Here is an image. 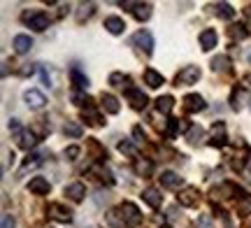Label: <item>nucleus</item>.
Listing matches in <instances>:
<instances>
[{
  "instance_id": "obj_33",
  "label": "nucleus",
  "mask_w": 251,
  "mask_h": 228,
  "mask_svg": "<svg viewBox=\"0 0 251 228\" xmlns=\"http://www.w3.org/2000/svg\"><path fill=\"white\" fill-rule=\"evenodd\" d=\"M184 126H186V124H181L179 119H170V121H168V130H165V135H168V137H177V133H179Z\"/></svg>"
},
{
  "instance_id": "obj_10",
  "label": "nucleus",
  "mask_w": 251,
  "mask_h": 228,
  "mask_svg": "<svg viewBox=\"0 0 251 228\" xmlns=\"http://www.w3.org/2000/svg\"><path fill=\"white\" fill-rule=\"evenodd\" d=\"M228 142V137H226V124L224 121H219L212 126V137H209V145L212 147H224Z\"/></svg>"
},
{
  "instance_id": "obj_9",
  "label": "nucleus",
  "mask_w": 251,
  "mask_h": 228,
  "mask_svg": "<svg viewBox=\"0 0 251 228\" xmlns=\"http://www.w3.org/2000/svg\"><path fill=\"white\" fill-rule=\"evenodd\" d=\"M207 107V102L202 96H198V93H188L186 98H184V110L186 112H202Z\"/></svg>"
},
{
  "instance_id": "obj_38",
  "label": "nucleus",
  "mask_w": 251,
  "mask_h": 228,
  "mask_svg": "<svg viewBox=\"0 0 251 228\" xmlns=\"http://www.w3.org/2000/svg\"><path fill=\"white\" fill-rule=\"evenodd\" d=\"M65 156H68L70 161H75V158L79 156V147H68V149H65Z\"/></svg>"
},
{
  "instance_id": "obj_26",
  "label": "nucleus",
  "mask_w": 251,
  "mask_h": 228,
  "mask_svg": "<svg viewBox=\"0 0 251 228\" xmlns=\"http://www.w3.org/2000/svg\"><path fill=\"white\" fill-rule=\"evenodd\" d=\"M84 119H89L91 126H102V119H100V114L96 112V107L91 105V101L86 102V107H84Z\"/></svg>"
},
{
  "instance_id": "obj_32",
  "label": "nucleus",
  "mask_w": 251,
  "mask_h": 228,
  "mask_svg": "<svg viewBox=\"0 0 251 228\" xmlns=\"http://www.w3.org/2000/svg\"><path fill=\"white\" fill-rule=\"evenodd\" d=\"M216 14H219L221 19H226V21H228V19H233V17H235V9L230 7L228 2H216Z\"/></svg>"
},
{
  "instance_id": "obj_19",
  "label": "nucleus",
  "mask_w": 251,
  "mask_h": 228,
  "mask_svg": "<svg viewBox=\"0 0 251 228\" xmlns=\"http://www.w3.org/2000/svg\"><path fill=\"white\" fill-rule=\"evenodd\" d=\"M105 28H107L112 35H121L126 30V21L121 17H107L105 19Z\"/></svg>"
},
{
  "instance_id": "obj_3",
  "label": "nucleus",
  "mask_w": 251,
  "mask_h": 228,
  "mask_svg": "<svg viewBox=\"0 0 251 228\" xmlns=\"http://www.w3.org/2000/svg\"><path fill=\"white\" fill-rule=\"evenodd\" d=\"M24 21H26L33 30H40V33L49 28V14H47V12H26V14H24Z\"/></svg>"
},
{
  "instance_id": "obj_39",
  "label": "nucleus",
  "mask_w": 251,
  "mask_h": 228,
  "mask_svg": "<svg viewBox=\"0 0 251 228\" xmlns=\"http://www.w3.org/2000/svg\"><path fill=\"white\" fill-rule=\"evenodd\" d=\"M40 75H42V82H45V86H51V75L47 73V68H45V65L40 68Z\"/></svg>"
},
{
  "instance_id": "obj_23",
  "label": "nucleus",
  "mask_w": 251,
  "mask_h": 228,
  "mask_svg": "<svg viewBox=\"0 0 251 228\" xmlns=\"http://www.w3.org/2000/svg\"><path fill=\"white\" fill-rule=\"evenodd\" d=\"M142 198H144V203H147V205H151V207H161V203H163L161 191H156V189H144Z\"/></svg>"
},
{
  "instance_id": "obj_31",
  "label": "nucleus",
  "mask_w": 251,
  "mask_h": 228,
  "mask_svg": "<svg viewBox=\"0 0 251 228\" xmlns=\"http://www.w3.org/2000/svg\"><path fill=\"white\" fill-rule=\"evenodd\" d=\"M242 96H249V91H244L242 86H237L233 91V96H230V107H233V110H240V107H242Z\"/></svg>"
},
{
  "instance_id": "obj_29",
  "label": "nucleus",
  "mask_w": 251,
  "mask_h": 228,
  "mask_svg": "<svg viewBox=\"0 0 251 228\" xmlns=\"http://www.w3.org/2000/svg\"><path fill=\"white\" fill-rule=\"evenodd\" d=\"M172 105H175L172 96H161V98H156V110L161 112V114H168V112L172 110Z\"/></svg>"
},
{
  "instance_id": "obj_7",
  "label": "nucleus",
  "mask_w": 251,
  "mask_h": 228,
  "mask_svg": "<svg viewBox=\"0 0 251 228\" xmlns=\"http://www.w3.org/2000/svg\"><path fill=\"white\" fill-rule=\"evenodd\" d=\"M177 201H179V205H184V207H193V205L200 203V191H198L196 186H186V189L179 191Z\"/></svg>"
},
{
  "instance_id": "obj_45",
  "label": "nucleus",
  "mask_w": 251,
  "mask_h": 228,
  "mask_svg": "<svg viewBox=\"0 0 251 228\" xmlns=\"http://www.w3.org/2000/svg\"><path fill=\"white\" fill-rule=\"evenodd\" d=\"M244 17H247V24H249V26H251V5H249V7H247V9H244Z\"/></svg>"
},
{
  "instance_id": "obj_22",
  "label": "nucleus",
  "mask_w": 251,
  "mask_h": 228,
  "mask_svg": "<svg viewBox=\"0 0 251 228\" xmlns=\"http://www.w3.org/2000/svg\"><path fill=\"white\" fill-rule=\"evenodd\" d=\"M161 184L165 186V189H179V186H181V177L177 173H170V170H168V173L161 175Z\"/></svg>"
},
{
  "instance_id": "obj_42",
  "label": "nucleus",
  "mask_w": 251,
  "mask_h": 228,
  "mask_svg": "<svg viewBox=\"0 0 251 228\" xmlns=\"http://www.w3.org/2000/svg\"><path fill=\"white\" fill-rule=\"evenodd\" d=\"M240 86H242L244 91H249V93H251V73H249V75H244V79H242V84H240Z\"/></svg>"
},
{
  "instance_id": "obj_5",
  "label": "nucleus",
  "mask_w": 251,
  "mask_h": 228,
  "mask_svg": "<svg viewBox=\"0 0 251 228\" xmlns=\"http://www.w3.org/2000/svg\"><path fill=\"white\" fill-rule=\"evenodd\" d=\"M24 101H26V105L30 107V110H42L47 105V98L42 91H37V89H28L26 93H24Z\"/></svg>"
},
{
  "instance_id": "obj_2",
  "label": "nucleus",
  "mask_w": 251,
  "mask_h": 228,
  "mask_svg": "<svg viewBox=\"0 0 251 228\" xmlns=\"http://www.w3.org/2000/svg\"><path fill=\"white\" fill-rule=\"evenodd\" d=\"M119 212H121V219H124L126 226H140L142 224V214H140V210H137V205L135 203H124L121 207H119Z\"/></svg>"
},
{
  "instance_id": "obj_20",
  "label": "nucleus",
  "mask_w": 251,
  "mask_h": 228,
  "mask_svg": "<svg viewBox=\"0 0 251 228\" xmlns=\"http://www.w3.org/2000/svg\"><path fill=\"white\" fill-rule=\"evenodd\" d=\"M163 82H165V79H163L161 73H156V70H151V68L144 70V84H147L149 89H158Z\"/></svg>"
},
{
  "instance_id": "obj_15",
  "label": "nucleus",
  "mask_w": 251,
  "mask_h": 228,
  "mask_svg": "<svg viewBox=\"0 0 251 228\" xmlns=\"http://www.w3.org/2000/svg\"><path fill=\"white\" fill-rule=\"evenodd\" d=\"M100 105H102V110L107 112V114H119V110H121L119 101L112 93H102V96H100Z\"/></svg>"
},
{
  "instance_id": "obj_36",
  "label": "nucleus",
  "mask_w": 251,
  "mask_h": 228,
  "mask_svg": "<svg viewBox=\"0 0 251 228\" xmlns=\"http://www.w3.org/2000/svg\"><path fill=\"white\" fill-rule=\"evenodd\" d=\"M119 152H121V154H135V145L128 142V140H121V142H119Z\"/></svg>"
},
{
  "instance_id": "obj_41",
  "label": "nucleus",
  "mask_w": 251,
  "mask_h": 228,
  "mask_svg": "<svg viewBox=\"0 0 251 228\" xmlns=\"http://www.w3.org/2000/svg\"><path fill=\"white\" fill-rule=\"evenodd\" d=\"M33 70H35V68L26 63L24 68H19V75H21V77H28V75H33Z\"/></svg>"
},
{
  "instance_id": "obj_18",
  "label": "nucleus",
  "mask_w": 251,
  "mask_h": 228,
  "mask_svg": "<svg viewBox=\"0 0 251 228\" xmlns=\"http://www.w3.org/2000/svg\"><path fill=\"white\" fill-rule=\"evenodd\" d=\"M133 170H135V175H140V177H149V175L153 173V163L149 158H135Z\"/></svg>"
},
{
  "instance_id": "obj_12",
  "label": "nucleus",
  "mask_w": 251,
  "mask_h": 228,
  "mask_svg": "<svg viewBox=\"0 0 251 228\" xmlns=\"http://www.w3.org/2000/svg\"><path fill=\"white\" fill-rule=\"evenodd\" d=\"M219 42V35H216L214 28H205L202 33H200V47H202V51H212Z\"/></svg>"
},
{
  "instance_id": "obj_11",
  "label": "nucleus",
  "mask_w": 251,
  "mask_h": 228,
  "mask_svg": "<svg viewBox=\"0 0 251 228\" xmlns=\"http://www.w3.org/2000/svg\"><path fill=\"white\" fill-rule=\"evenodd\" d=\"M126 98H128L133 110H144V107H147V96H144L140 89H128V91H126Z\"/></svg>"
},
{
  "instance_id": "obj_37",
  "label": "nucleus",
  "mask_w": 251,
  "mask_h": 228,
  "mask_svg": "<svg viewBox=\"0 0 251 228\" xmlns=\"http://www.w3.org/2000/svg\"><path fill=\"white\" fill-rule=\"evenodd\" d=\"M200 135H202V128L200 126H193L191 128V130H188V140H191V142H198V140H200Z\"/></svg>"
},
{
  "instance_id": "obj_25",
  "label": "nucleus",
  "mask_w": 251,
  "mask_h": 228,
  "mask_svg": "<svg viewBox=\"0 0 251 228\" xmlns=\"http://www.w3.org/2000/svg\"><path fill=\"white\" fill-rule=\"evenodd\" d=\"M93 12H96V5H93V2H81L75 17H77V21H79V24H84L86 19L93 17Z\"/></svg>"
},
{
  "instance_id": "obj_16",
  "label": "nucleus",
  "mask_w": 251,
  "mask_h": 228,
  "mask_svg": "<svg viewBox=\"0 0 251 228\" xmlns=\"http://www.w3.org/2000/svg\"><path fill=\"white\" fill-rule=\"evenodd\" d=\"M49 189H51V184L47 182L45 177H33V179H30V184H28V191L37 193V196H45V193H49Z\"/></svg>"
},
{
  "instance_id": "obj_34",
  "label": "nucleus",
  "mask_w": 251,
  "mask_h": 228,
  "mask_svg": "<svg viewBox=\"0 0 251 228\" xmlns=\"http://www.w3.org/2000/svg\"><path fill=\"white\" fill-rule=\"evenodd\" d=\"M63 130H65V135H70V137H81V133H84V130H81V126L77 124V121H68Z\"/></svg>"
},
{
  "instance_id": "obj_28",
  "label": "nucleus",
  "mask_w": 251,
  "mask_h": 228,
  "mask_svg": "<svg viewBox=\"0 0 251 228\" xmlns=\"http://www.w3.org/2000/svg\"><path fill=\"white\" fill-rule=\"evenodd\" d=\"M70 77H72V84H75L77 89H89V77H86V75H81L77 68H72L70 70Z\"/></svg>"
},
{
  "instance_id": "obj_8",
  "label": "nucleus",
  "mask_w": 251,
  "mask_h": 228,
  "mask_svg": "<svg viewBox=\"0 0 251 228\" xmlns=\"http://www.w3.org/2000/svg\"><path fill=\"white\" fill-rule=\"evenodd\" d=\"M14 137H17V145L21 147V149H33L37 142L35 133H33L30 128H21L19 133H14Z\"/></svg>"
},
{
  "instance_id": "obj_40",
  "label": "nucleus",
  "mask_w": 251,
  "mask_h": 228,
  "mask_svg": "<svg viewBox=\"0 0 251 228\" xmlns=\"http://www.w3.org/2000/svg\"><path fill=\"white\" fill-rule=\"evenodd\" d=\"M2 228H14V217H12V214H5V217H2Z\"/></svg>"
},
{
  "instance_id": "obj_35",
  "label": "nucleus",
  "mask_w": 251,
  "mask_h": 228,
  "mask_svg": "<svg viewBox=\"0 0 251 228\" xmlns=\"http://www.w3.org/2000/svg\"><path fill=\"white\" fill-rule=\"evenodd\" d=\"M237 212L240 214H249L251 212V196H242L240 203H237Z\"/></svg>"
},
{
  "instance_id": "obj_1",
  "label": "nucleus",
  "mask_w": 251,
  "mask_h": 228,
  "mask_svg": "<svg viewBox=\"0 0 251 228\" xmlns=\"http://www.w3.org/2000/svg\"><path fill=\"white\" fill-rule=\"evenodd\" d=\"M198 79H200V68L198 65H184L175 77V84L177 86H191V84H198Z\"/></svg>"
},
{
  "instance_id": "obj_4",
  "label": "nucleus",
  "mask_w": 251,
  "mask_h": 228,
  "mask_svg": "<svg viewBox=\"0 0 251 228\" xmlns=\"http://www.w3.org/2000/svg\"><path fill=\"white\" fill-rule=\"evenodd\" d=\"M49 217L56 221H61V224H70L72 221V212L65 207V205H61V203H49Z\"/></svg>"
},
{
  "instance_id": "obj_30",
  "label": "nucleus",
  "mask_w": 251,
  "mask_h": 228,
  "mask_svg": "<svg viewBox=\"0 0 251 228\" xmlns=\"http://www.w3.org/2000/svg\"><path fill=\"white\" fill-rule=\"evenodd\" d=\"M228 35L233 37V40H244V37H249V28L244 26V24H235V26H230Z\"/></svg>"
},
{
  "instance_id": "obj_27",
  "label": "nucleus",
  "mask_w": 251,
  "mask_h": 228,
  "mask_svg": "<svg viewBox=\"0 0 251 228\" xmlns=\"http://www.w3.org/2000/svg\"><path fill=\"white\" fill-rule=\"evenodd\" d=\"M228 68H230V58H228V56H216V58H212V70H214V73H228Z\"/></svg>"
},
{
  "instance_id": "obj_46",
  "label": "nucleus",
  "mask_w": 251,
  "mask_h": 228,
  "mask_svg": "<svg viewBox=\"0 0 251 228\" xmlns=\"http://www.w3.org/2000/svg\"><path fill=\"white\" fill-rule=\"evenodd\" d=\"M247 170H249V173H251V156H249V158H247Z\"/></svg>"
},
{
  "instance_id": "obj_44",
  "label": "nucleus",
  "mask_w": 251,
  "mask_h": 228,
  "mask_svg": "<svg viewBox=\"0 0 251 228\" xmlns=\"http://www.w3.org/2000/svg\"><path fill=\"white\" fill-rule=\"evenodd\" d=\"M207 226H209V219H207V217H202L200 224H196V228H207Z\"/></svg>"
},
{
  "instance_id": "obj_24",
  "label": "nucleus",
  "mask_w": 251,
  "mask_h": 228,
  "mask_svg": "<svg viewBox=\"0 0 251 228\" xmlns=\"http://www.w3.org/2000/svg\"><path fill=\"white\" fill-rule=\"evenodd\" d=\"M133 14L137 21H147V19L151 17V5H149V2H135Z\"/></svg>"
},
{
  "instance_id": "obj_48",
  "label": "nucleus",
  "mask_w": 251,
  "mask_h": 228,
  "mask_svg": "<svg viewBox=\"0 0 251 228\" xmlns=\"http://www.w3.org/2000/svg\"><path fill=\"white\" fill-rule=\"evenodd\" d=\"M161 228H172V226H168V224H163V226Z\"/></svg>"
},
{
  "instance_id": "obj_6",
  "label": "nucleus",
  "mask_w": 251,
  "mask_h": 228,
  "mask_svg": "<svg viewBox=\"0 0 251 228\" xmlns=\"http://www.w3.org/2000/svg\"><path fill=\"white\" fill-rule=\"evenodd\" d=\"M133 42L142 49L144 54H151V51H153V35L147 30V28H142V30H137V33H135Z\"/></svg>"
},
{
  "instance_id": "obj_43",
  "label": "nucleus",
  "mask_w": 251,
  "mask_h": 228,
  "mask_svg": "<svg viewBox=\"0 0 251 228\" xmlns=\"http://www.w3.org/2000/svg\"><path fill=\"white\" fill-rule=\"evenodd\" d=\"M133 135H135V137H137V142H140V140H142V137H144V133H142V128H140V126H135V128H133Z\"/></svg>"
},
{
  "instance_id": "obj_17",
  "label": "nucleus",
  "mask_w": 251,
  "mask_h": 228,
  "mask_svg": "<svg viewBox=\"0 0 251 228\" xmlns=\"http://www.w3.org/2000/svg\"><path fill=\"white\" fill-rule=\"evenodd\" d=\"M12 47L17 54H28L33 49V40H30V35H17L12 40Z\"/></svg>"
},
{
  "instance_id": "obj_14",
  "label": "nucleus",
  "mask_w": 251,
  "mask_h": 228,
  "mask_svg": "<svg viewBox=\"0 0 251 228\" xmlns=\"http://www.w3.org/2000/svg\"><path fill=\"white\" fill-rule=\"evenodd\" d=\"M65 196H68L70 201H75V203H81L84 201V196H86V186H84L81 182L68 184V186H65Z\"/></svg>"
},
{
  "instance_id": "obj_21",
  "label": "nucleus",
  "mask_w": 251,
  "mask_h": 228,
  "mask_svg": "<svg viewBox=\"0 0 251 228\" xmlns=\"http://www.w3.org/2000/svg\"><path fill=\"white\" fill-rule=\"evenodd\" d=\"M109 84H112L114 89H126V91L133 89V86H130V77H126L124 73H112L109 75Z\"/></svg>"
},
{
  "instance_id": "obj_47",
  "label": "nucleus",
  "mask_w": 251,
  "mask_h": 228,
  "mask_svg": "<svg viewBox=\"0 0 251 228\" xmlns=\"http://www.w3.org/2000/svg\"><path fill=\"white\" fill-rule=\"evenodd\" d=\"M247 61H249V63H251V51H249V54H247Z\"/></svg>"
},
{
  "instance_id": "obj_13",
  "label": "nucleus",
  "mask_w": 251,
  "mask_h": 228,
  "mask_svg": "<svg viewBox=\"0 0 251 228\" xmlns=\"http://www.w3.org/2000/svg\"><path fill=\"white\" fill-rule=\"evenodd\" d=\"M235 191H237V189H235V184L224 182V184H219V186L212 189V198H214V201H226V198H233Z\"/></svg>"
}]
</instances>
